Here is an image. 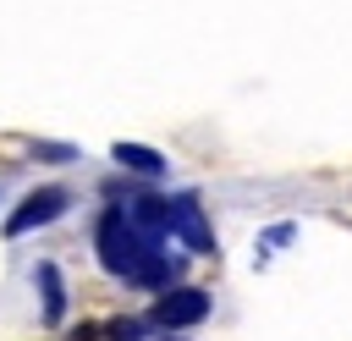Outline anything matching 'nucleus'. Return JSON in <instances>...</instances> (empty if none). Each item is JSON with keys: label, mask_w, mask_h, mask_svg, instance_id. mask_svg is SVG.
Instances as JSON below:
<instances>
[{"label": "nucleus", "mask_w": 352, "mask_h": 341, "mask_svg": "<svg viewBox=\"0 0 352 341\" xmlns=\"http://www.w3.org/2000/svg\"><path fill=\"white\" fill-rule=\"evenodd\" d=\"M94 248H99V264H104L116 280H132V286H160V292H170L176 275H182V258L165 253V231L132 220L126 209H104V214H99Z\"/></svg>", "instance_id": "f257e3e1"}, {"label": "nucleus", "mask_w": 352, "mask_h": 341, "mask_svg": "<svg viewBox=\"0 0 352 341\" xmlns=\"http://www.w3.org/2000/svg\"><path fill=\"white\" fill-rule=\"evenodd\" d=\"M66 209H72V192H66V187H38V192H28V198L6 214V231H0V236H11V242H16V236H28V231H38V226L60 220Z\"/></svg>", "instance_id": "f03ea898"}, {"label": "nucleus", "mask_w": 352, "mask_h": 341, "mask_svg": "<svg viewBox=\"0 0 352 341\" xmlns=\"http://www.w3.org/2000/svg\"><path fill=\"white\" fill-rule=\"evenodd\" d=\"M148 319H154L160 330H187V324L209 319V292H198V286H170V292H160V302L148 308Z\"/></svg>", "instance_id": "7ed1b4c3"}, {"label": "nucleus", "mask_w": 352, "mask_h": 341, "mask_svg": "<svg viewBox=\"0 0 352 341\" xmlns=\"http://www.w3.org/2000/svg\"><path fill=\"white\" fill-rule=\"evenodd\" d=\"M165 231H176L192 253H214V231H209V220H204V209H198L192 192L165 198Z\"/></svg>", "instance_id": "20e7f679"}, {"label": "nucleus", "mask_w": 352, "mask_h": 341, "mask_svg": "<svg viewBox=\"0 0 352 341\" xmlns=\"http://www.w3.org/2000/svg\"><path fill=\"white\" fill-rule=\"evenodd\" d=\"M121 170H138V176H165V154L160 148H143V143H116L110 148Z\"/></svg>", "instance_id": "39448f33"}, {"label": "nucleus", "mask_w": 352, "mask_h": 341, "mask_svg": "<svg viewBox=\"0 0 352 341\" xmlns=\"http://www.w3.org/2000/svg\"><path fill=\"white\" fill-rule=\"evenodd\" d=\"M38 292H44V324H60L66 319V286H60V270L55 264H38Z\"/></svg>", "instance_id": "423d86ee"}, {"label": "nucleus", "mask_w": 352, "mask_h": 341, "mask_svg": "<svg viewBox=\"0 0 352 341\" xmlns=\"http://www.w3.org/2000/svg\"><path fill=\"white\" fill-rule=\"evenodd\" d=\"M33 154L38 160H77V148H66V143H33Z\"/></svg>", "instance_id": "0eeeda50"}, {"label": "nucleus", "mask_w": 352, "mask_h": 341, "mask_svg": "<svg viewBox=\"0 0 352 341\" xmlns=\"http://www.w3.org/2000/svg\"><path fill=\"white\" fill-rule=\"evenodd\" d=\"M66 341H99V324H82V330H72Z\"/></svg>", "instance_id": "6e6552de"}]
</instances>
